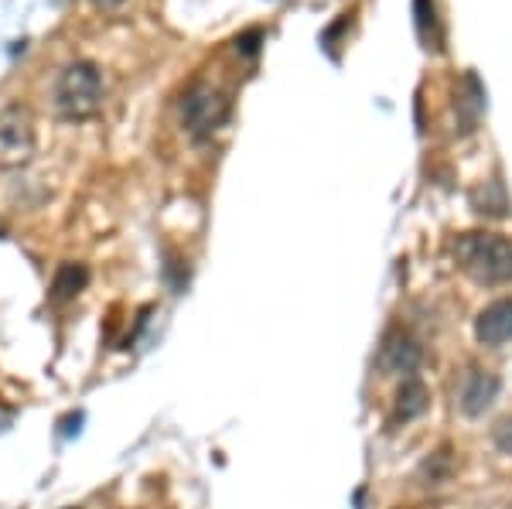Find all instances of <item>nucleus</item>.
Segmentation results:
<instances>
[{
    "mask_svg": "<svg viewBox=\"0 0 512 509\" xmlns=\"http://www.w3.org/2000/svg\"><path fill=\"white\" fill-rule=\"evenodd\" d=\"M427 407H431V390L424 387V380L403 376L400 390H396V400H393V421L410 424V421H417V417H424Z\"/></svg>",
    "mask_w": 512,
    "mask_h": 509,
    "instance_id": "6e6552de",
    "label": "nucleus"
},
{
    "mask_svg": "<svg viewBox=\"0 0 512 509\" xmlns=\"http://www.w3.org/2000/svg\"><path fill=\"white\" fill-rule=\"evenodd\" d=\"M454 110H458V120H461V130H475L478 117H482L485 110V86L478 82L475 72H465L458 82V89H454Z\"/></svg>",
    "mask_w": 512,
    "mask_h": 509,
    "instance_id": "1a4fd4ad",
    "label": "nucleus"
},
{
    "mask_svg": "<svg viewBox=\"0 0 512 509\" xmlns=\"http://www.w3.org/2000/svg\"><path fill=\"white\" fill-rule=\"evenodd\" d=\"M229 110H233L229 96L205 79L192 82V86L185 89V96H181V106H178L181 127H185L195 141H205V137L216 134L222 123L229 120Z\"/></svg>",
    "mask_w": 512,
    "mask_h": 509,
    "instance_id": "7ed1b4c3",
    "label": "nucleus"
},
{
    "mask_svg": "<svg viewBox=\"0 0 512 509\" xmlns=\"http://www.w3.org/2000/svg\"><path fill=\"white\" fill-rule=\"evenodd\" d=\"M4 236H7V229H4V226H0V240H4Z\"/></svg>",
    "mask_w": 512,
    "mask_h": 509,
    "instance_id": "2eb2a0df",
    "label": "nucleus"
},
{
    "mask_svg": "<svg viewBox=\"0 0 512 509\" xmlns=\"http://www.w3.org/2000/svg\"><path fill=\"white\" fill-rule=\"evenodd\" d=\"M256 41H260V31H246V35H239V38H236V52L256 55V52H260V45H256Z\"/></svg>",
    "mask_w": 512,
    "mask_h": 509,
    "instance_id": "ddd939ff",
    "label": "nucleus"
},
{
    "mask_svg": "<svg viewBox=\"0 0 512 509\" xmlns=\"http://www.w3.org/2000/svg\"><path fill=\"white\" fill-rule=\"evenodd\" d=\"M89 284V267L86 264H62L55 270L52 277V291H48V298H52V305H65V301H72L76 294L86 291Z\"/></svg>",
    "mask_w": 512,
    "mask_h": 509,
    "instance_id": "9d476101",
    "label": "nucleus"
},
{
    "mask_svg": "<svg viewBox=\"0 0 512 509\" xmlns=\"http://www.w3.org/2000/svg\"><path fill=\"white\" fill-rule=\"evenodd\" d=\"M492 441H495V448H499L502 455H512V414L502 417V421L492 428Z\"/></svg>",
    "mask_w": 512,
    "mask_h": 509,
    "instance_id": "f8f14e48",
    "label": "nucleus"
},
{
    "mask_svg": "<svg viewBox=\"0 0 512 509\" xmlns=\"http://www.w3.org/2000/svg\"><path fill=\"white\" fill-rule=\"evenodd\" d=\"M475 339L492 349L506 346L512 339V298H499L489 308H482V315L475 318Z\"/></svg>",
    "mask_w": 512,
    "mask_h": 509,
    "instance_id": "0eeeda50",
    "label": "nucleus"
},
{
    "mask_svg": "<svg viewBox=\"0 0 512 509\" xmlns=\"http://www.w3.org/2000/svg\"><path fill=\"white\" fill-rule=\"evenodd\" d=\"M123 4H127V0H93L96 11H106V14H110V11H120Z\"/></svg>",
    "mask_w": 512,
    "mask_h": 509,
    "instance_id": "4468645a",
    "label": "nucleus"
},
{
    "mask_svg": "<svg viewBox=\"0 0 512 509\" xmlns=\"http://www.w3.org/2000/svg\"><path fill=\"white\" fill-rule=\"evenodd\" d=\"M454 260L478 284H509L512 281V243L499 233H461L454 240Z\"/></svg>",
    "mask_w": 512,
    "mask_h": 509,
    "instance_id": "f03ea898",
    "label": "nucleus"
},
{
    "mask_svg": "<svg viewBox=\"0 0 512 509\" xmlns=\"http://www.w3.org/2000/svg\"><path fill=\"white\" fill-rule=\"evenodd\" d=\"M52 103L62 120L79 123L96 117L99 106H103V72H99V65L89 59H72L69 65H62L52 89Z\"/></svg>",
    "mask_w": 512,
    "mask_h": 509,
    "instance_id": "f257e3e1",
    "label": "nucleus"
},
{
    "mask_svg": "<svg viewBox=\"0 0 512 509\" xmlns=\"http://www.w3.org/2000/svg\"><path fill=\"white\" fill-rule=\"evenodd\" d=\"M499 390L502 380L492 369H472L465 387H461V410H465V417H482L499 400Z\"/></svg>",
    "mask_w": 512,
    "mask_h": 509,
    "instance_id": "423d86ee",
    "label": "nucleus"
},
{
    "mask_svg": "<svg viewBox=\"0 0 512 509\" xmlns=\"http://www.w3.org/2000/svg\"><path fill=\"white\" fill-rule=\"evenodd\" d=\"M35 117L24 103H11L7 110H0V168L18 171L28 168L35 158Z\"/></svg>",
    "mask_w": 512,
    "mask_h": 509,
    "instance_id": "20e7f679",
    "label": "nucleus"
},
{
    "mask_svg": "<svg viewBox=\"0 0 512 509\" xmlns=\"http://www.w3.org/2000/svg\"><path fill=\"white\" fill-rule=\"evenodd\" d=\"M420 356H424L420 342L407 328H390L383 339V349H379V366L400 376H414V369L420 366Z\"/></svg>",
    "mask_w": 512,
    "mask_h": 509,
    "instance_id": "39448f33",
    "label": "nucleus"
},
{
    "mask_svg": "<svg viewBox=\"0 0 512 509\" xmlns=\"http://www.w3.org/2000/svg\"><path fill=\"white\" fill-rule=\"evenodd\" d=\"M414 18H417V35H420V41H424V48L441 52V48H444V31H441V21H437L434 0H414Z\"/></svg>",
    "mask_w": 512,
    "mask_h": 509,
    "instance_id": "9b49d317",
    "label": "nucleus"
}]
</instances>
